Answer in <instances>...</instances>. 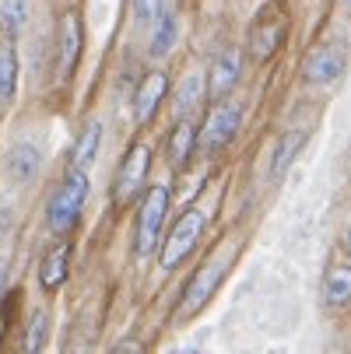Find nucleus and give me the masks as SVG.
Listing matches in <instances>:
<instances>
[{"instance_id":"39448f33","label":"nucleus","mask_w":351,"mask_h":354,"mask_svg":"<svg viewBox=\"0 0 351 354\" xmlns=\"http://www.w3.org/2000/svg\"><path fill=\"white\" fill-rule=\"evenodd\" d=\"M147 165H152V147L147 144H134L127 151V158L116 169V183H113V200L116 204H130L137 196V189L147 179Z\"/></svg>"},{"instance_id":"f03ea898","label":"nucleus","mask_w":351,"mask_h":354,"mask_svg":"<svg viewBox=\"0 0 351 354\" xmlns=\"http://www.w3.org/2000/svg\"><path fill=\"white\" fill-rule=\"evenodd\" d=\"M169 214V189L165 186H152L141 200L137 211V225H134V249L137 257H152V252L162 245V225Z\"/></svg>"},{"instance_id":"6ab92c4d","label":"nucleus","mask_w":351,"mask_h":354,"mask_svg":"<svg viewBox=\"0 0 351 354\" xmlns=\"http://www.w3.org/2000/svg\"><path fill=\"white\" fill-rule=\"evenodd\" d=\"M204 95H208V88H204V81H200V74H190L183 81L179 95H176V120H190V113L200 106V98H204Z\"/></svg>"},{"instance_id":"f3484780","label":"nucleus","mask_w":351,"mask_h":354,"mask_svg":"<svg viewBox=\"0 0 351 354\" xmlns=\"http://www.w3.org/2000/svg\"><path fill=\"white\" fill-rule=\"evenodd\" d=\"M197 144H200L197 127H193L190 120H179L176 130H172V137H169V162H172V165H186Z\"/></svg>"},{"instance_id":"4468645a","label":"nucleus","mask_w":351,"mask_h":354,"mask_svg":"<svg viewBox=\"0 0 351 354\" xmlns=\"http://www.w3.org/2000/svg\"><path fill=\"white\" fill-rule=\"evenodd\" d=\"M42 165V155H39V147L35 144H15L11 147V155H8V176L15 183H28Z\"/></svg>"},{"instance_id":"0eeeda50","label":"nucleus","mask_w":351,"mask_h":354,"mask_svg":"<svg viewBox=\"0 0 351 354\" xmlns=\"http://www.w3.org/2000/svg\"><path fill=\"white\" fill-rule=\"evenodd\" d=\"M285 39V18L278 8H264L260 18L253 21V28H249V53H253L257 60H267L278 53V46Z\"/></svg>"},{"instance_id":"7ed1b4c3","label":"nucleus","mask_w":351,"mask_h":354,"mask_svg":"<svg viewBox=\"0 0 351 354\" xmlns=\"http://www.w3.org/2000/svg\"><path fill=\"white\" fill-rule=\"evenodd\" d=\"M204 221H208V214L200 211V207H190V211L179 214V221L172 225V232H169V239H165V245H162V267H165V270L179 267V263L190 257V249L197 245L200 232H204Z\"/></svg>"},{"instance_id":"a878e982","label":"nucleus","mask_w":351,"mask_h":354,"mask_svg":"<svg viewBox=\"0 0 351 354\" xmlns=\"http://www.w3.org/2000/svg\"><path fill=\"white\" fill-rule=\"evenodd\" d=\"M341 8H348V11H351V0H341Z\"/></svg>"},{"instance_id":"423d86ee","label":"nucleus","mask_w":351,"mask_h":354,"mask_svg":"<svg viewBox=\"0 0 351 354\" xmlns=\"http://www.w3.org/2000/svg\"><path fill=\"white\" fill-rule=\"evenodd\" d=\"M344 64H348V49L341 42H323L306 57L303 74L309 84H334L344 74Z\"/></svg>"},{"instance_id":"a211bd4d","label":"nucleus","mask_w":351,"mask_h":354,"mask_svg":"<svg viewBox=\"0 0 351 354\" xmlns=\"http://www.w3.org/2000/svg\"><path fill=\"white\" fill-rule=\"evenodd\" d=\"M98 147H102V127L88 123V127L81 130L74 151H71V169H88V165L95 162V155H98Z\"/></svg>"},{"instance_id":"9d476101","label":"nucleus","mask_w":351,"mask_h":354,"mask_svg":"<svg viewBox=\"0 0 351 354\" xmlns=\"http://www.w3.org/2000/svg\"><path fill=\"white\" fill-rule=\"evenodd\" d=\"M306 140H309V130H306V127H291V130L278 140L274 155H271V179H281V176L291 169V162L298 158V151H303Z\"/></svg>"},{"instance_id":"6e6552de","label":"nucleus","mask_w":351,"mask_h":354,"mask_svg":"<svg viewBox=\"0 0 351 354\" xmlns=\"http://www.w3.org/2000/svg\"><path fill=\"white\" fill-rule=\"evenodd\" d=\"M239 71H242L239 49H225V53H218V60H215V67L208 74V98H225L235 88Z\"/></svg>"},{"instance_id":"412c9836","label":"nucleus","mask_w":351,"mask_h":354,"mask_svg":"<svg viewBox=\"0 0 351 354\" xmlns=\"http://www.w3.org/2000/svg\"><path fill=\"white\" fill-rule=\"evenodd\" d=\"M46 333H49V316H46V313H32V319H28V333H25V351H28V354L42 351Z\"/></svg>"},{"instance_id":"9b49d317","label":"nucleus","mask_w":351,"mask_h":354,"mask_svg":"<svg viewBox=\"0 0 351 354\" xmlns=\"http://www.w3.org/2000/svg\"><path fill=\"white\" fill-rule=\"evenodd\" d=\"M165 88H169L165 74H147V77L141 81V88H137V95H134V116H137L141 123H147V120L155 116L159 102L165 98Z\"/></svg>"},{"instance_id":"1a4fd4ad","label":"nucleus","mask_w":351,"mask_h":354,"mask_svg":"<svg viewBox=\"0 0 351 354\" xmlns=\"http://www.w3.org/2000/svg\"><path fill=\"white\" fill-rule=\"evenodd\" d=\"M18 95V49H15V35L8 32V39H0V109H11Z\"/></svg>"},{"instance_id":"5701e85b","label":"nucleus","mask_w":351,"mask_h":354,"mask_svg":"<svg viewBox=\"0 0 351 354\" xmlns=\"http://www.w3.org/2000/svg\"><path fill=\"white\" fill-rule=\"evenodd\" d=\"M134 15H137V21H144V25H155V21L165 15V8H162V0H134Z\"/></svg>"},{"instance_id":"20e7f679","label":"nucleus","mask_w":351,"mask_h":354,"mask_svg":"<svg viewBox=\"0 0 351 354\" xmlns=\"http://www.w3.org/2000/svg\"><path fill=\"white\" fill-rule=\"evenodd\" d=\"M239 127H242V106L232 102V98L228 102H218L211 109L204 130H200V151H204V155H218L222 147H228L235 140Z\"/></svg>"},{"instance_id":"f8f14e48","label":"nucleus","mask_w":351,"mask_h":354,"mask_svg":"<svg viewBox=\"0 0 351 354\" xmlns=\"http://www.w3.org/2000/svg\"><path fill=\"white\" fill-rule=\"evenodd\" d=\"M225 277V263H211V267H204L197 277H193V284H190V291H186V306H183V313L190 316V313H197L204 301L215 295V288H218V281Z\"/></svg>"},{"instance_id":"393cba45","label":"nucleus","mask_w":351,"mask_h":354,"mask_svg":"<svg viewBox=\"0 0 351 354\" xmlns=\"http://www.w3.org/2000/svg\"><path fill=\"white\" fill-rule=\"evenodd\" d=\"M344 245H348V252H351V225H348V235H344Z\"/></svg>"},{"instance_id":"b1692460","label":"nucleus","mask_w":351,"mask_h":354,"mask_svg":"<svg viewBox=\"0 0 351 354\" xmlns=\"http://www.w3.org/2000/svg\"><path fill=\"white\" fill-rule=\"evenodd\" d=\"M4 281H8V267L0 263V291H4Z\"/></svg>"},{"instance_id":"f257e3e1","label":"nucleus","mask_w":351,"mask_h":354,"mask_svg":"<svg viewBox=\"0 0 351 354\" xmlns=\"http://www.w3.org/2000/svg\"><path fill=\"white\" fill-rule=\"evenodd\" d=\"M84 200H88V176L84 169H71L64 186L49 196V207H46V225L53 235H67L74 232L81 211H84Z\"/></svg>"},{"instance_id":"dca6fc26","label":"nucleus","mask_w":351,"mask_h":354,"mask_svg":"<svg viewBox=\"0 0 351 354\" xmlns=\"http://www.w3.org/2000/svg\"><path fill=\"white\" fill-rule=\"evenodd\" d=\"M67 263H71V245H67V242L57 245V249L42 260V267H39V281H42L46 291H57V288L64 284V277H67Z\"/></svg>"},{"instance_id":"ddd939ff","label":"nucleus","mask_w":351,"mask_h":354,"mask_svg":"<svg viewBox=\"0 0 351 354\" xmlns=\"http://www.w3.org/2000/svg\"><path fill=\"white\" fill-rule=\"evenodd\" d=\"M78 53H81V21H78V15H64V21H60V74L64 77L74 74Z\"/></svg>"},{"instance_id":"2eb2a0df","label":"nucleus","mask_w":351,"mask_h":354,"mask_svg":"<svg viewBox=\"0 0 351 354\" xmlns=\"http://www.w3.org/2000/svg\"><path fill=\"white\" fill-rule=\"evenodd\" d=\"M323 301L327 306H348L351 301V263H337L327 270V281H323Z\"/></svg>"},{"instance_id":"4be33fe9","label":"nucleus","mask_w":351,"mask_h":354,"mask_svg":"<svg viewBox=\"0 0 351 354\" xmlns=\"http://www.w3.org/2000/svg\"><path fill=\"white\" fill-rule=\"evenodd\" d=\"M0 15H4V21H8V32H11V35H18V32L25 28V21H28L25 0H4V8H0Z\"/></svg>"},{"instance_id":"aec40b11","label":"nucleus","mask_w":351,"mask_h":354,"mask_svg":"<svg viewBox=\"0 0 351 354\" xmlns=\"http://www.w3.org/2000/svg\"><path fill=\"white\" fill-rule=\"evenodd\" d=\"M172 42H176V18L165 11L159 21H155V35H152V53L155 57H165L169 49H172Z\"/></svg>"}]
</instances>
